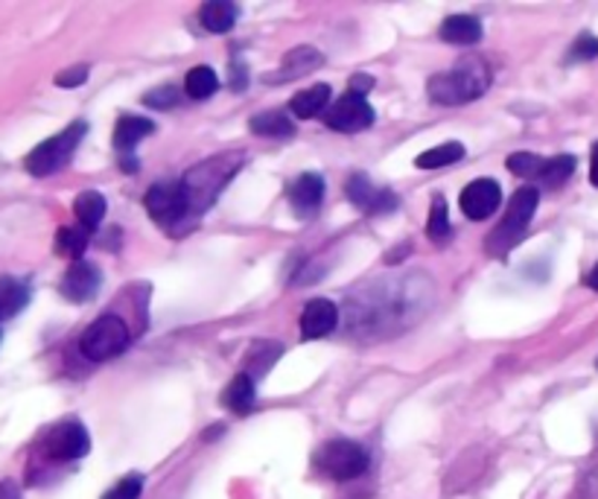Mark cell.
<instances>
[{
  "label": "cell",
  "mask_w": 598,
  "mask_h": 499,
  "mask_svg": "<svg viewBox=\"0 0 598 499\" xmlns=\"http://www.w3.org/2000/svg\"><path fill=\"white\" fill-rule=\"evenodd\" d=\"M491 82H494V74H491L485 59L465 56L453 65V71L432 76L430 82H427V91H430L432 103L465 105L485 94Z\"/></svg>",
  "instance_id": "cell-1"
},
{
  "label": "cell",
  "mask_w": 598,
  "mask_h": 499,
  "mask_svg": "<svg viewBox=\"0 0 598 499\" xmlns=\"http://www.w3.org/2000/svg\"><path fill=\"white\" fill-rule=\"evenodd\" d=\"M240 158H243L240 152H234V155H216V158L193 167V170L181 179V184L188 190L190 214H193V219H196L199 214H205L207 207L214 205V199L219 196V190H222L225 184H228V179L240 170Z\"/></svg>",
  "instance_id": "cell-2"
},
{
  "label": "cell",
  "mask_w": 598,
  "mask_h": 499,
  "mask_svg": "<svg viewBox=\"0 0 598 499\" xmlns=\"http://www.w3.org/2000/svg\"><path fill=\"white\" fill-rule=\"evenodd\" d=\"M313 464L321 476H328L333 482H351L359 479L368 464H371V456L365 450L362 444L347 442V438H333V442L321 444L313 456Z\"/></svg>",
  "instance_id": "cell-3"
},
{
  "label": "cell",
  "mask_w": 598,
  "mask_h": 499,
  "mask_svg": "<svg viewBox=\"0 0 598 499\" xmlns=\"http://www.w3.org/2000/svg\"><path fill=\"white\" fill-rule=\"evenodd\" d=\"M85 132H88V123L76 120L59 135L48 138L44 143H38L36 150L27 155V161H24L27 172L38 176V179H44V176H53V172L62 170L67 161L74 158L76 146L82 143Z\"/></svg>",
  "instance_id": "cell-4"
},
{
  "label": "cell",
  "mask_w": 598,
  "mask_h": 499,
  "mask_svg": "<svg viewBox=\"0 0 598 499\" xmlns=\"http://www.w3.org/2000/svg\"><path fill=\"white\" fill-rule=\"evenodd\" d=\"M537 202H540V193L537 188H520L511 196V205H508V214L499 226L494 228V234L485 240V248L491 255H505L511 245H517L523 240L525 228L534 219V210H537Z\"/></svg>",
  "instance_id": "cell-5"
},
{
  "label": "cell",
  "mask_w": 598,
  "mask_h": 499,
  "mask_svg": "<svg viewBox=\"0 0 598 499\" xmlns=\"http://www.w3.org/2000/svg\"><path fill=\"white\" fill-rule=\"evenodd\" d=\"M143 205H147V214L164 228L190 226L193 219L188 190L181 181H155L150 193L143 196Z\"/></svg>",
  "instance_id": "cell-6"
},
{
  "label": "cell",
  "mask_w": 598,
  "mask_h": 499,
  "mask_svg": "<svg viewBox=\"0 0 598 499\" xmlns=\"http://www.w3.org/2000/svg\"><path fill=\"white\" fill-rule=\"evenodd\" d=\"M129 328L126 321L117 316H100V319L85 330L79 348L91 362H109V359L120 357L123 350L129 348Z\"/></svg>",
  "instance_id": "cell-7"
},
{
  "label": "cell",
  "mask_w": 598,
  "mask_h": 499,
  "mask_svg": "<svg viewBox=\"0 0 598 499\" xmlns=\"http://www.w3.org/2000/svg\"><path fill=\"white\" fill-rule=\"evenodd\" d=\"M91 450V435L79 421H62L44 435V452L53 462H76Z\"/></svg>",
  "instance_id": "cell-8"
},
{
  "label": "cell",
  "mask_w": 598,
  "mask_h": 499,
  "mask_svg": "<svg viewBox=\"0 0 598 499\" xmlns=\"http://www.w3.org/2000/svg\"><path fill=\"white\" fill-rule=\"evenodd\" d=\"M325 123H328L333 132H362V129H368V126L374 123V108L368 105L365 97L347 91L342 100H336V103L330 105L328 114H325Z\"/></svg>",
  "instance_id": "cell-9"
},
{
  "label": "cell",
  "mask_w": 598,
  "mask_h": 499,
  "mask_svg": "<svg viewBox=\"0 0 598 499\" xmlns=\"http://www.w3.org/2000/svg\"><path fill=\"white\" fill-rule=\"evenodd\" d=\"M345 193L359 210H365V214H392V210H397V205H400V199L394 196L392 190L377 188L374 181L368 179L365 172H354V176L347 179Z\"/></svg>",
  "instance_id": "cell-10"
},
{
  "label": "cell",
  "mask_w": 598,
  "mask_h": 499,
  "mask_svg": "<svg viewBox=\"0 0 598 499\" xmlns=\"http://www.w3.org/2000/svg\"><path fill=\"white\" fill-rule=\"evenodd\" d=\"M458 202H461L465 217L473 219V222H482V219L494 217L496 207L502 205V190H499L494 179H476L461 190Z\"/></svg>",
  "instance_id": "cell-11"
},
{
  "label": "cell",
  "mask_w": 598,
  "mask_h": 499,
  "mask_svg": "<svg viewBox=\"0 0 598 499\" xmlns=\"http://www.w3.org/2000/svg\"><path fill=\"white\" fill-rule=\"evenodd\" d=\"M100 283H103V274H100V269H97L94 264L76 260V264L65 272L62 283H59V293L65 295L67 302L85 304L100 293Z\"/></svg>",
  "instance_id": "cell-12"
},
{
  "label": "cell",
  "mask_w": 598,
  "mask_h": 499,
  "mask_svg": "<svg viewBox=\"0 0 598 499\" xmlns=\"http://www.w3.org/2000/svg\"><path fill=\"white\" fill-rule=\"evenodd\" d=\"M339 324V310L336 304L328 302V298H316L309 302L301 312V336L304 340H325L330 336Z\"/></svg>",
  "instance_id": "cell-13"
},
{
  "label": "cell",
  "mask_w": 598,
  "mask_h": 499,
  "mask_svg": "<svg viewBox=\"0 0 598 499\" xmlns=\"http://www.w3.org/2000/svg\"><path fill=\"white\" fill-rule=\"evenodd\" d=\"M321 199H325V179L318 172H304L290 184V205L301 219L316 217Z\"/></svg>",
  "instance_id": "cell-14"
},
{
  "label": "cell",
  "mask_w": 598,
  "mask_h": 499,
  "mask_svg": "<svg viewBox=\"0 0 598 499\" xmlns=\"http://www.w3.org/2000/svg\"><path fill=\"white\" fill-rule=\"evenodd\" d=\"M321 65H325V56H321L316 48L304 44V48H295L292 53H287L283 65L278 67V74L266 76V82H292V79H298V76L313 74V71Z\"/></svg>",
  "instance_id": "cell-15"
},
{
  "label": "cell",
  "mask_w": 598,
  "mask_h": 499,
  "mask_svg": "<svg viewBox=\"0 0 598 499\" xmlns=\"http://www.w3.org/2000/svg\"><path fill=\"white\" fill-rule=\"evenodd\" d=\"M152 132H155V123H152L150 117H141V114H123L120 120H117V126H114V146H117L123 155H129V152Z\"/></svg>",
  "instance_id": "cell-16"
},
{
  "label": "cell",
  "mask_w": 598,
  "mask_h": 499,
  "mask_svg": "<svg viewBox=\"0 0 598 499\" xmlns=\"http://www.w3.org/2000/svg\"><path fill=\"white\" fill-rule=\"evenodd\" d=\"M29 304V283L24 278H12L3 274L0 278V321L18 316Z\"/></svg>",
  "instance_id": "cell-17"
},
{
  "label": "cell",
  "mask_w": 598,
  "mask_h": 499,
  "mask_svg": "<svg viewBox=\"0 0 598 499\" xmlns=\"http://www.w3.org/2000/svg\"><path fill=\"white\" fill-rule=\"evenodd\" d=\"M237 15H240V7H237V3H228V0H211V3H205V7L199 10L202 27H205L207 33H216V36L234 29Z\"/></svg>",
  "instance_id": "cell-18"
},
{
  "label": "cell",
  "mask_w": 598,
  "mask_h": 499,
  "mask_svg": "<svg viewBox=\"0 0 598 499\" xmlns=\"http://www.w3.org/2000/svg\"><path fill=\"white\" fill-rule=\"evenodd\" d=\"M441 38L447 41V44H461V48H468V44H476L479 38H482V24L473 15H449L444 24H441Z\"/></svg>",
  "instance_id": "cell-19"
},
{
  "label": "cell",
  "mask_w": 598,
  "mask_h": 499,
  "mask_svg": "<svg viewBox=\"0 0 598 499\" xmlns=\"http://www.w3.org/2000/svg\"><path fill=\"white\" fill-rule=\"evenodd\" d=\"M254 400H257V388H254V380L249 374H243V371L222 392V404L237 414L252 412Z\"/></svg>",
  "instance_id": "cell-20"
},
{
  "label": "cell",
  "mask_w": 598,
  "mask_h": 499,
  "mask_svg": "<svg viewBox=\"0 0 598 499\" xmlns=\"http://www.w3.org/2000/svg\"><path fill=\"white\" fill-rule=\"evenodd\" d=\"M328 105H330V86H313L290 100L292 114H295V117H301V120L318 117L321 112L328 114Z\"/></svg>",
  "instance_id": "cell-21"
},
{
  "label": "cell",
  "mask_w": 598,
  "mask_h": 499,
  "mask_svg": "<svg viewBox=\"0 0 598 499\" xmlns=\"http://www.w3.org/2000/svg\"><path fill=\"white\" fill-rule=\"evenodd\" d=\"M249 129L254 135H263V138H292L295 135V123H292L290 114L263 112L257 117H252Z\"/></svg>",
  "instance_id": "cell-22"
},
{
  "label": "cell",
  "mask_w": 598,
  "mask_h": 499,
  "mask_svg": "<svg viewBox=\"0 0 598 499\" xmlns=\"http://www.w3.org/2000/svg\"><path fill=\"white\" fill-rule=\"evenodd\" d=\"M74 214L76 219H79V226L88 228V231H94L105 217L103 193H97V190H85V193H79L74 202Z\"/></svg>",
  "instance_id": "cell-23"
},
{
  "label": "cell",
  "mask_w": 598,
  "mask_h": 499,
  "mask_svg": "<svg viewBox=\"0 0 598 499\" xmlns=\"http://www.w3.org/2000/svg\"><path fill=\"white\" fill-rule=\"evenodd\" d=\"M281 354H283L281 342H257V345H252V350H249V362H245L243 374H249V378L257 383V380L269 371L271 362L281 357Z\"/></svg>",
  "instance_id": "cell-24"
},
{
  "label": "cell",
  "mask_w": 598,
  "mask_h": 499,
  "mask_svg": "<svg viewBox=\"0 0 598 499\" xmlns=\"http://www.w3.org/2000/svg\"><path fill=\"white\" fill-rule=\"evenodd\" d=\"M88 243H91V231H88V228H82V226L59 228L56 252L62 257H71L74 264H76V260H82Z\"/></svg>",
  "instance_id": "cell-25"
},
{
  "label": "cell",
  "mask_w": 598,
  "mask_h": 499,
  "mask_svg": "<svg viewBox=\"0 0 598 499\" xmlns=\"http://www.w3.org/2000/svg\"><path fill=\"white\" fill-rule=\"evenodd\" d=\"M461 158H465V143H441V146H432L423 155H418L415 167H421V170H441V167H449V164H456Z\"/></svg>",
  "instance_id": "cell-26"
},
{
  "label": "cell",
  "mask_w": 598,
  "mask_h": 499,
  "mask_svg": "<svg viewBox=\"0 0 598 499\" xmlns=\"http://www.w3.org/2000/svg\"><path fill=\"white\" fill-rule=\"evenodd\" d=\"M216 88H219V76L214 74V67L207 65H196L185 79V91L193 100H207V97L216 94Z\"/></svg>",
  "instance_id": "cell-27"
},
{
  "label": "cell",
  "mask_w": 598,
  "mask_h": 499,
  "mask_svg": "<svg viewBox=\"0 0 598 499\" xmlns=\"http://www.w3.org/2000/svg\"><path fill=\"white\" fill-rule=\"evenodd\" d=\"M572 172H575V158L572 155H558V158H549L543 164L537 181H540L543 188H561Z\"/></svg>",
  "instance_id": "cell-28"
},
{
  "label": "cell",
  "mask_w": 598,
  "mask_h": 499,
  "mask_svg": "<svg viewBox=\"0 0 598 499\" xmlns=\"http://www.w3.org/2000/svg\"><path fill=\"white\" fill-rule=\"evenodd\" d=\"M427 234H430L432 243H447L449 240V210H447V202H444V196L432 199Z\"/></svg>",
  "instance_id": "cell-29"
},
{
  "label": "cell",
  "mask_w": 598,
  "mask_h": 499,
  "mask_svg": "<svg viewBox=\"0 0 598 499\" xmlns=\"http://www.w3.org/2000/svg\"><path fill=\"white\" fill-rule=\"evenodd\" d=\"M543 164H546V158L532 155V152H514V155H508V170L520 176V179H537Z\"/></svg>",
  "instance_id": "cell-30"
},
{
  "label": "cell",
  "mask_w": 598,
  "mask_h": 499,
  "mask_svg": "<svg viewBox=\"0 0 598 499\" xmlns=\"http://www.w3.org/2000/svg\"><path fill=\"white\" fill-rule=\"evenodd\" d=\"M143 494V476L141 473H129V476H123L117 485H114L103 499H141Z\"/></svg>",
  "instance_id": "cell-31"
},
{
  "label": "cell",
  "mask_w": 598,
  "mask_h": 499,
  "mask_svg": "<svg viewBox=\"0 0 598 499\" xmlns=\"http://www.w3.org/2000/svg\"><path fill=\"white\" fill-rule=\"evenodd\" d=\"M181 103V91H178L176 86H164V88H155V91H150V94L143 97V105H150V108H176V105Z\"/></svg>",
  "instance_id": "cell-32"
},
{
  "label": "cell",
  "mask_w": 598,
  "mask_h": 499,
  "mask_svg": "<svg viewBox=\"0 0 598 499\" xmlns=\"http://www.w3.org/2000/svg\"><path fill=\"white\" fill-rule=\"evenodd\" d=\"M598 56V38L589 36V33H584V36L575 38V44H572L570 50V59L572 62H589V59Z\"/></svg>",
  "instance_id": "cell-33"
},
{
  "label": "cell",
  "mask_w": 598,
  "mask_h": 499,
  "mask_svg": "<svg viewBox=\"0 0 598 499\" xmlns=\"http://www.w3.org/2000/svg\"><path fill=\"white\" fill-rule=\"evenodd\" d=\"M85 79H88V65H76V67H67V71H62V74L56 76V86L76 88V86H82Z\"/></svg>",
  "instance_id": "cell-34"
},
{
  "label": "cell",
  "mask_w": 598,
  "mask_h": 499,
  "mask_svg": "<svg viewBox=\"0 0 598 499\" xmlns=\"http://www.w3.org/2000/svg\"><path fill=\"white\" fill-rule=\"evenodd\" d=\"M371 88H374V79H371V76H356L354 82H351V94L365 97Z\"/></svg>",
  "instance_id": "cell-35"
},
{
  "label": "cell",
  "mask_w": 598,
  "mask_h": 499,
  "mask_svg": "<svg viewBox=\"0 0 598 499\" xmlns=\"http://www.w3.org/2000/svg\"><path fill=\"white\" fill-rule=\"evenodd\" d=\"M0 499H21V490L15 482L3 479L0 482Z\"/></svg>",
  "instance_id": "cell-36"
},
{
  "label": "cell",
  "mask_w": 598,
  "mask_h": 499,
  "mask_svg": "<svg viewBox=\"0 0 598 499\" xmlns=\"http://www.w3.org/2000/svg\"><path fill=\"white\" fill-rule=\"evenodd\" d=\"M589 181L598 188V143L593 146V155H589Z\"/></svg>",
  "instance_id": "cell-37"
},
{
  "label": "cell",
  "mask_w": 598,
  "mask_h": 499,
  "mask_svg": "<svg viewBox=\"0 0 598 499\" xmlns=\"http://www.w3.org/2000/svg\"><path fill=\"white\" fill-rule=\"evenodd\" d=\"M587 286H589V290H596V293H598V264H596V269H593V272L587 274Z\"/></svg>",
  "instance_id": "cell-38"
},
{
  "label": "cell",
  "mask_w": 598,
  "mask_h": 499,
  "mask_svg": "<svg viewBox=\"0 0 598 499\" xmlns=\"http://www.w3.org/2000/svg\"><path fill=\"white\" fill-rule=\"evenodd\" d=\"M0 340H3V333H0Z\"/></svg>",
  "instance_id": "cell-39"
},
{
  "label": "cell",
  "mask_w": 598,
  "mask_h": 499,
  "mask_svg": "<svg viewBox=\"0 0 598 499\" xmlns=\"http://www.w3.org/2000/svg\"><path fill=\"white\" fill-rule=\"evenodd\" d=\"M596 366H598V362H596Z\"/></svg>",
  "instance_id": "cell-40"
}]
</instances>
